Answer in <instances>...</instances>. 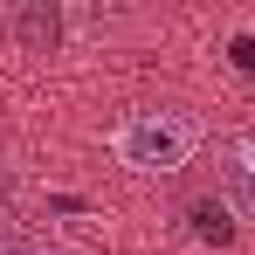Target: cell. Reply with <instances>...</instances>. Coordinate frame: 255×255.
Listing matches in <instances>:
<instances>
[{
  "label": "cell",
  "mask_w": 255,
  "mask_h": 255,
  "mask_svg": "<svg viewBox=\"0 0 255 255\" xmlns=\"http://www.w3.org/2000/svg\"><path fill=\"white\" fill-rule=\"evenodd\" d=\"M14 42L28 48V55H48V48L62 42V7H48V0H28V7H14Z\"/></svg>",
  "instance_id": "cell-3"
},
{
  "label": "cell",
  "mask_w": 255,
  "mask_h": 255,
  "mask_svg": "<svg viewBox=\"0 0 255 255\" xmlns=\"http://www.w3.org/2000/svg\"><path fill=\"white\" fill-rule=\"evenodd\" d=\"M21 193H28V179H21V166H7V159H0V221H14V207H21Z\"/></svg>",
  "instance_id": "cell-5"
},
{
  "label": "cell",
  "mask_w": 255,
  "mask_h": 255,
  "mask_svg": "<svg viewBox=\"0 0 255 255\" xmlns=\"http://www.w3.org/2000/svg\"><path fill=\"white\" fill-rule=\"evenodd\" d=\"M186 221H193V235H200V242H214V249H228V242H235V221H228V207H221L214 193L186 200Z\"/></svg>",
  "instance_id": "cell-4"
},
{
  "label": "cell",
  "mask_w": 255,
  "mask_h": 255,
  "mask_svg": "<svg viewBox=\"0 0 255 255\" xmlns=\"http://www.w3.org/2000/svg\"><path fill=\"white\" fill-rule=\"evenodd\" d=\"M0 255H48V249H35V242H21V235H0Z\"/></svg>",
  "instance_id": "cell-7"
},
{
  "label": "cell",
  "mask_w": 255,
  "mask_h": 255,
  "mask_svg": "<svg viewBox=\"0 0 255 255\" xmlns=\"http://www.w3.org/2000/svg\"><path fill=\"white\" fill-rule=\"evenodd\" d=\"M228 62H235V69L255 83V35H235V42H228Z\"/></svg>",
  "instance_id": "cell-6"
},
{
  "label": "cell",
  "mask_w": 255,
  "mask_h": 255,
  "mask_svg": "<svg viewBox=\"0 0 255 255\" xmlns=\"http://www.w3.org/2000/svg\"><path fill=\"white\" fill-rule=\"evenodd\" d=\"M221 186H228V200L255 221V131L221 138Z\"/></svg>",
  "instance_id": "cell-2"
},
{
  "label": "cell",
  "mask_w": 255,
  "mask_h": 255,
  "mask_svg": "<svg viewBox=\"0 0 255 255\" xmlns=\"http://www.w3.org/2000/svg\"><path fill=\"white\" fill-rule=\"evenodd\" d=\"M193 145H200V125H193L186 111H166V104L131 111L125 125L111 131V152H118V166H131V172H179L193 159Z\"/></svg>",
  "instance_id": "cell-1"
}]
</instances>
